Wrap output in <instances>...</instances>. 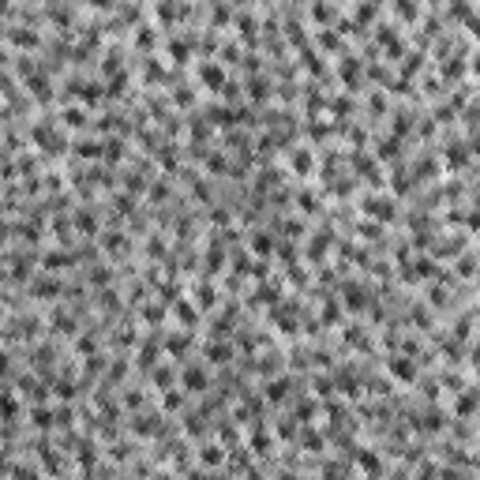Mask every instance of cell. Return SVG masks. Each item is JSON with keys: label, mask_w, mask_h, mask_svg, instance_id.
<instances>
[{"label": "cell", "mask_w": 480, "mask_h": 480, "mask_svg": "<svg viewBox=\"0 0 480 480\" xmlns=\"http://www.w3.org/2000/svg\"><path fill=\"white\" fill-rule=\"evenodd\" d=\"M390 371H394L398 379H405V383H413V379H416V368H413L409 360H405V356H394V360H390Z\"/></svg>", "instance_id": "6da1fadb"}, {"label": "cell", "mask_w": 480, "mask_h": 480, "mask_svg": "<svg viewBox=\"0 0 480 480\" xmlns=\"http://www.w3.org/2000/svg\"><path fill=\"white\" fill-rule=\"evenodd\" d=\"M364 207L375 214V218H390V214H394V199H364Z\"/></svg>", "instance_id": "7a4b0ae2"}, {"label": "cell", "mask_w": 480, "mask_h": 480, "mask_svg": "<svg viewBox=\"0 0 480 480\" xmlns=\"http://www.w3.org/2000/svg\"><path fill=\"white\" fill-rule=\"evenodd\" d=\"M199 75H203V83H207V86H222V79H225L218 64H203V68H199Z\"/></svg>", "instance_id": "3957f363"}, {"label": "cell", "mask_w": 480, "mask_h": 480, "mask_svg": "<svg viewBox=\"0 0 480 480\" xmlns=\"http://www.w3.org/2000/svg\"><path fill=\"white\" fill-rule=\"evenodd\" d=\"M184 386H188V390H203V386H207V375H203L199 368H188V371H184Z\"/></svg>", "instance_id": "277c9868"}, {"label": "cell", "mask_w": 480, "mask_h": 480, "mask_svg": "<svg viewBox=\"0 0 480 480\" xmlns=\"http://www.w3.org/2000/svg\"><path fill=\"white\" fill-rule=\"evenodd\" d=\"M259 255H267V252H274V237L270 233H255V244H252Z\"/></svg>", "instance_id": "5b68a950"}, {"label": "cell", "mask_w": 480, "mask_h": 480, "mask_svg": "<svg viewBox=\"0 0 480 480\" xmlns=\"http://www.w3.org/2000/svg\"><path fill=\"white\" fill-rule=\"evenodd\" d=\"M75 150H79L83 158H98V154H101V143H90V139H83L79 146H75Z\"/></svg>", "instance_id": "8992f818"}, {"label": "cell", "mask_w": 480, "mask_h": 480, "mask_svg": "<svg viewBox=\"0 0 480 480\" xmlns=\"http://www.w3.org/2000/svg\"><path fill=\"white\" fill-rule=\"evenodd\" d=\"M199 458H203L207 465H218V462H222V447H203V454H199Z\"/></svg>", "instance_id": "52a82bcc"}, {"label": "cell", "mask_w": 480, "mask_h": 480, "mask_svg": "<svg viewBox=\"0 0 480 480\" xmlns=\"http://www.w3.org/2000/svg\"><path fill=\"white\" fill-rule=\"evenodd\" d=\"M64 120H68L71 128H83V124H86V113H83V109H68V113H64Z\"/></svg>", "instance_id": "ba28073f"}, {"label": "cell", "mask_w": 480, "mask_h": 480, "mask_svg": "<svg viewBox=\"0 0 480 480\" xmlns=\"http://www.w3.org/2000/svg\"><path fill=\"white\" fill-rule=\"evenodd\" d=\"M293 169H297V173H308V169H311V154H304V150H300V154H293Z\"/></svg>", "instance_id": "9c48e42d"}, {"label": "cell", "mask_w": 480, "mask_h": 480, "mask_svg": "<svg viewBox=\"0 0 480 480\" xmlns=\"http://www.w3.org/2000/svg\"><path fill=\"white\" fill-rule=\"evenodd\" d=\"M176 315H180V319H184V323H188V326L195 323V308H192V304H184V300H180V304H176Z\"/></svg>", "instance_id": "30bf717a"}, {"label": "cell", "mask_w": 480, "mask_h": 480, "mask_svg": "<svg viewBox=\"0 0 480 480\" xmlns=\"http://www.w3.org/2000/svg\"><path fill=\"white\" fill-rule=\"evenodd\" d=\"M12 38H15V42H19V45H27V42L34 45V38H38V34H34V30H27V27H19V30H15V34H12Z\"/></svg>", "instance_id": "8fae6325"}, {"label": "cell", "mask_w": 480, "mask_h": 480, "mask_svg": "<svg viewBox=\"0 0 480 480\" xmlns=\"http://www.w3.org/2000/svg\"><path fill=\"white\" fill-rule=\"evenodd\" d=\"M188 349V334H180V338H169V353H184Z\"/></svg>", "instance_id": "7c38bea8"}, {"label": "cell", "mask_w": 480, "mask_h": 480, "mask_svg": "<svg viewBox=\"0 0 480 480\" xmlns=\"http://www.w3.org/2000/svg\"><path fill=\"white\" fill-rule=\"evenodd\" d=\"M169 53L176 60H184V57H188V45H184V42H169Z\"/></svg>", "instance_id": "4fadbf2b"}, {"label": "cell", "mask_w": 480, "mask_h": 480, "mask_svg": "<svg viewBox=\"0 0 480 480\" xmlns=\"http://www.w3.org/2000/svg\"><path fill=\"white\" fill-rule=\"evenodd\" d=\"M143 315H146L150 323H158V319H161V304H146V311H143Z\"/></svg>", "instance_id": "5bb4252c"}, {"label": "cell", "mask_w": 480, "mask_h": 480, "mask_svg": "<svg viewBox=\"0 0 480 480\" xmlns=\"http://www.w3.org/2000/svg\"><path fill=\"white\" fill-rule=\"evenodd\" d=\"M105 248H109V252H116V248H124V237H116V233H109V237H105Z\"/></svg>", "instance_id": "9a60e30c"}, {"label": "cell", "mask_w": 480, "mask_h": 480, "mask_svg": "<svg viewBox=\"0 0 480 480\" xmlns=\"http://www.w3.org/2000/svg\"><path fill=\"white\" fill-rule=\"evenodd\" d=\"M34 424H38V428H49V424H53V416H49L45 409H38V413H34Z\"/></svg>", "instance_id": "2e32d148"}, {"label": "cell", "mask_w": 480, "mask_h": 480, "mask_svg": "<svg viewBox=\"0 0 480 480\" xmlns=\"http://www.w3.org/2000/svg\"><path fill=\"white\" fill-rule=\"evenodd\" d=\"M139 356H143V364H154L158 349H154V345H143V353H139Z\"/></svg>", "instance_id": "e0dca14e"}, {"label": "cell", "mask_w": 480, "mask_h": 480, "mask_svg": "<svg viewBox=\"0 0 480 480\" xmlns=\"http://www.w3.org/2000/svg\"><path fill=\"white\" fill-rule=\"evenodd\" d=\"M154 379H158V386H169V383H173V375L165 371V368H158V371H154Z\"/></svg>", "instance_id": "ac0fdd59"}, {"label": "cell", "mask_w": 480, "mask_h": 480, "mask_svg": "<svg viewBox=\"0 0 480 480\" xmlns=\"http://www.w3.org/2000/svg\"><path fill=\"white\" fill-rule=\"evenodd\" d=\"M360 462H364V469H371V473L379 469V458H375V454H360Z\"/></svg>", "instance_id": "d6986e66"}, {"label": "cell", "mask_w": 480, "mask_h": 480, "mask_svg": "<svg viewBox=\"0 0 480 480\" xmlns=\"http://www.w3.org/2000/svg\"><path fill=\"white\" fill-rule=\"evenodd\" d=\"M207 353H210L214 360H225V356H229V349H225V345H210V349H207Z\"/></svg>", "instance_id": "ffe728a7"}, {"label": "cell", "mask_w": 480, "mask_h": 480, "mask_svg": "<svg viewBox=\"0 0 480 480\" xmlns=\"http://www.w3.org/2000/svg\"><path fill=\"white\" fill-rule=\"evenodd\" d=\"M180 405V394H165V409H176Z\"/></svg>", "instance_id": "44dd1931"}]
</instances>
